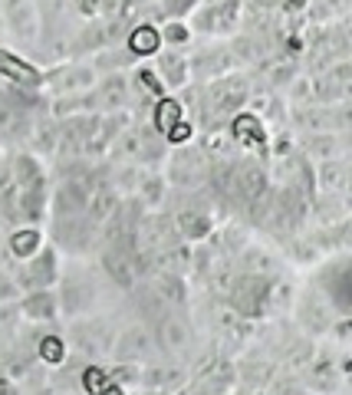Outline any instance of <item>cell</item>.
Masks as SVG:
<instances>
[{
    "label": "cell",
    "instance_id": "cell-1",
    "mask_svg": "<svg viewBox=\"0 0 352 395\" xmlns=\"http://www.w3.org/2000/svg\"><path fill=\"white\" fill-rule=\"evenodd\" d=\"M0 73H4V76H10L13 83H20V86H40V73H37V69L27 66L23 59L4 53V49H0Z\"/></svg>",
    "mask_w": 352,
    "mask_h": 395
},
{
    "label": "cell",
    "instance_id": "cell-2",
    "mask_svg": "<svg viewBox=\"0 0 352 395\" xmlns=\"http://www.w3.org/2000/svg\"><path fill=\"white\" fill-rule=\"evenodd\" d=\"M158 43H162V37H158V30H155V27H139V30H132V37H129V47H132L139 57L155 53V49H158Z\"/></svg>",
    "mask_w": 352,
    "mask_h": 395
},
{
    "label": "cell",
    "instance_id": "cell-3",
    "mask_svg": "<svg viewBox=\"0 0 352 395\" xmlns=\"http://www.w3.org/2000/svg\"><path fill=\"white\" fill-rule=\"evenodd\" d=\"M175 122H181V106L175 102V99H162V102H158V109H155V126L168 135Z\"/></svg>",
    "mask_w": 352,
    "mask_h": 395
},
{
    "label": "cell",
    "instance_id": "cell-4",
    "mask_svg": "<svg viewBox=\"0 0 352 395\" xmlns=\"http://www.w3.org/2000/svg\"><path fill=\"white\" fill-rule=\"evenodd\" d=\"M234 135H237L240 142L247 138V142H254V145H264V132H260V122L254 116L234 119Z\"/></svg>",
    "mask_w": 352,
    "mask_h": 395
},
{
    "label": "cell",
    "instance_id": "cell-5",
    "mask_svg": "<svg viewBox=\"0 0 352 395\" xmlns=\"http://www.w3.org/2000/svg\"><path fill=\"white\" fill-rule=\"evenodd\" d=\"M13 251H17L20 257H27V254H33V251H37V234H33V231L17 234V237H13Z\"/></svg>",
    "mask_w": 352,
    "mask_h": 395
},
{
    "label": "cell",
    "instance_id": "cell-6",
    "mask_svg": "<svg viewBox=\"0 0 352 395\" xmlns=\"http://www.w3.org/2000/svg\"><path fill=\"white\" fill-rule=\"evenodd\" d=\"M83 379H86V389H89V392H102V389L105 386H109V376H105V372H102V369H86V376H83Z\"/></svg>",
    "mask_w": 352,
    "mask_h": 395
},
{
    "label": "cell",
    "instance_id": "cell-7",
    "mask_svg": "<svg viewBox=\"0 0 352 395\" xmlns=\"http://www.w3.org/2000/svg\"><path fill=\"white\" fill-rule=\"evenodd\" d=\"M43 359L47 362H59L63 359V343L59 339H43Z\"/></svg>",
    "mask_w": 352,
    "mask_h": 395
},
{
    "label": "cell",
    "instance_id": "cell-8",
    "mask_svg": "<svg viewBox=\"0 0 352 395\" xmlns=\"http://www.w3.org/2000/svg\"><path fill=\"white\" fill-rule=\"evenodd\" d=\"M188 135H191V126H188V122H175L172 132H168V138H172V142H184Z\"/></svg>",
    "mask_w": 352,
    "mask_h": 395
},
{
    "label": "cell",
    "instance_id": "cell-9",
    "mask_svg": "<svg viewBox=\"0 0 352 395\" xmlns=\"http://www.w3.org/2000/svg\"><path fill=\"white\" fill-rule=\"evenodd\" d=\"M142 83H145L148 89H152V93H158V96H162V86H158V79H155L152 73H142Z\"/></svg>",
    "mask_w": 352,
    "mask_h": 395
},
{
    "label": "cell",
    "instance_id": "cell-10",
    "mask_svg": "<svg viewBox=\"0 0 352 395\" xmlns=\"http://www.w3.org/2000/svg\"><path fill=\"white\" fill-rule=\"evenodd\" d=\"M95 395H122V392H119V389H115V386H105L102 392H95Z\"/></svg>",
    "mask_w": 352,
    "mask_h": 395
}]
</instances>
